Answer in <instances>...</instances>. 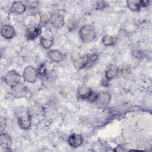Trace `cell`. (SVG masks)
I'll return each mask as SVG.
<instances>
[{
  "instance_id": "6da1fadb",
  "label": "cell",
  "mask_w": 152,
  "mask_h": 152,
  "mask_svg": "<svg viewBox=\"0 0 152 152\" xmlns=\"http://www.w3.org/2000/svg\"><path fill=\"white\" fill-rule=\"evenodd\" d=\"M80 36L84 43H89L93 41L96 37V32L93 26L86 25L83 26L80 30Z\"/></svg>"
},
{
  "instance_id": "7a4b0ae2",
  "label": "cell",
  "mask_w": 152,
  "mask_h": 152,
  "mask_svg": "<svg viewBox=\"0 0 152 152\" xmlns=\"http://www.w3.org/2000/svg\"><path fill=\"white\" fill-rule=\"evenodd\" d=\"M20 80V74L14 70H12L8 72L5 76V81L8 86L12 87L18 84L19 83Z\"/></svg>"
},
{
  "instance_id": "3957f363",
  "label": "cell",
  "mask_w": 152,
  "mask_h": 152,
  "mask_svg": "<svg viewBox=\"0 0 152 152\" xmlns=\"http://www.w3.org/2000/svg\"><path fill=\"white\" fill-rule=\"evenodd\" d=\"M37 77L36 70L31 66H27L23 72L24 80L28 83H33L36 81Z\"/></svg>"
},
{
  "instance_id": "277c9868",
  "label": "cell",
  "mask_w": 152,
  "mask_h": 152,
  "mask_svg": "<svg viewBox=\"0 0 152 152\" xmlns=\"http://www.w3.org/2000/svg\"><path fill=\"white\" fill-rule=\"evenodd\" d=\"M20 126L24 129H28L31 125V116L28 113H24L20 115L18 118Z\"/></svg>"
},
{
  "instance_id": "5b68a950",
  "label": "cell",
  "mask_w": 152,
  "mask_h": 152,
  "mask_svg": "<svg viewBox=\"0 0 152 152\" xmlns=\"http://www.w3.org/2000/svg\"><path fill=\"white\" fill-rule=\"evenodd\" d=\"M110 95L107 92H102L95 98V102L100 106H106L110 102Z\"/></svg>"
},
{
  "instance_id": "8992f818",
  "label": "cell",
  "mask_w": 152,
  "mask_h": 152,
  "mask_svg": "<svg viewBox=\"0 0 152 152\" xmlns=\"http://www.w3.org/2000/svg\"><path fill=\"white\" fill-rule=\"evenodd\" d=\"M40 43L45 48H49L53 44V36L51 33L45 31L40 39Z\"/></svg>"
},
{
  "instance_id": "52a82bcc",
  "label": "cell",
  "mask_w": 152,
  "mask_h": 152,
  "mask_svg": "<svg viewBox=\"0 0 152 152\" xmlns=\"http://www.w3.org/2000/svg\"><path fill=\"white\" fill-rule=\"evenodd\" d=\"M50 21L51 24L56 28L62 27L65 23L64 18L63 16L59 14H54L52 15Z\"/></svg>"
},
{
  "instance_id": "ba28073f",
  "label": "cell",
  "mask_w": 152,
  "mask_h": 152,
  "mask_svg": "<svg viewBox=\"0 0 152 152\" xmlns=\"http://www.w3.org/2000/svg\"><path fill=\"white\" fill-rule=\"evenodd\" d=\"M1 35L7 39L12 38L15 35V30L14 28L10 25H4L1 28Z\"/></svg>"
},
{
  "instance_id": "9c48e42d",
  "label": "cell",
  "mask_w": 152,
  "mask_h": 152,
  "mask_svg": "<svg viewBox=\"0 0 152 152\" xmlns=\"http://www.w3.org/2000/svg\"><path fill=\"white\" fill-rule=\"evenodd\" d=\"M78 95L83 99H87L91 97L92 92L89 87L85 84L80 85L78 88Z\"/></svg>"
},
{
  "instance_id": "30bf717a",
  "label": "cell",
  "mask_w": 152,
  "mask_h": 152,
  "mask_svg": "<svg viewBox=\"0 0 152 152\" xmlns=\"http://www.w3.org/2000/svg\"><path fill=\"white\" fill-rule=\"evenodd\" d=\"M83 142V138L81 135L77 134H73L69 136L68 138V142L69 145L74 148L80 146Z\"/></svg>"
},
{
  "instance_id": "8fae6325",
  "label": "cell",
  "mask_w": 152,
  "mask_h": 152,
  "mask_svg": "<svg viewBox=\"0 0 152 152\" xmlns=\"http://www.w3.org/2000/svg\"><path fill=\"white\" fill-rule=\"evenodd\" d=\"M12 94L15 97H21L25 96L26 93V88L22 84L18 83L16 86L12 87Z\"/></svg>"
},
{
  "instance_id": "7c38bea8",
  "label": "cell",
  "mask_w": 152,
  "mask_h": 152,
  "mask_svg": "<svg viewBox=\"0 0 152 152\" xmlns=\"http://www.w3.org/2000/svg\"><path fill=\"white\" fill-rule=\"evenodd\" d=\"M119 71L118 68L114 65H110L105 71V77L107 80H112L116 76Z\"/></svg>"
},
{
  "instance_id": "4fadbf2b",
  "label": "cell",
  "mask_w": 152,
  "mask_h": 152,
  "mask_svg": "<svg viewBox=\"0 0 152 152\" xmlns=\"http://www.w3.org/2000/svg\"><path fill=\"white\" fill-rule=\"evenodd\" d=\"M88 59H89V56L88 55H84L83 56H80L77 60L73 61L75 67L78 69L83 68L87 65H88Z\"/></svg>"
},
{
  "instance_id": "5bb4252c",
  "label": "cell",
  "mask_w": 152,
  "mask_h": 152,
  "mask_svg": "<svg viewBox=\"0 0 152 152\" xmlns=\"http://www.w3.org/2000/svg\"><path fill=\"white\" fill-rule=\"evenodd\" d=\"M11 144V140L10 136L2 132L0 135V145L1 147L4 149L9 148Z\"/></svg>"
},
{
  "instance_id": "9a60e30c",
  "label": "cell",
  "mask_w": 152,
  "mask_h": 152,
  "mask_svg": "<svg viewBox=\"0 0 152 152\" xmlns=\"http://www.w3.org/2000/svg\"><path fill=\"white\" fill-rule=\"evenodd\" d=\"M41 33V28L38 26L29 27L27 30L26 35L28 39H34Z\"/></svg>"
},
{
  "instance_id": "2e32d148",
  "label": "cell",
  "mask_w": 152,
  "mask_h": 152,
  "mask_svg": "<svg viewBox=\"0 0 152 152\" xmlns=\"http://www.w3.org/2000/svg\"><path fill=\"white\" fill-rule=\"evenodd\" d=\"M11 11L15 14H21L26 10L25 5L20 2H14L11 8Z\"/></svg>"
},
{
  "instance_id": "e0dca14e",
  "label": "cell",
  "mask_w": 152,
  "mask_h": 152,
  "mask_svg": "<svg viewBox=\"0 0 152 152\" xmlns=\"http://www.w3.org/2000/svg\"><path fill=\"white\" fill-rule=\"evenodd\" d=\"M48 55L50 58L54 62H60L63 59L62 53L57 50H50Z\"/></svg>"
},
{
  "instance_id": "ac0fdd59",
  "label": "cell",
  "mask_w": 152,
  "mask_h": 152,
  "mask_svg": "<svg viewBox=\"0 0 152 152\" xmlns=\"http://www.w3.org/2000/svg\"><path fill=\"white\" fill-rule=\"evenodd\" d=\"M127 5L128 8L132 11L139 10L141 7H143L142 1H138V0L128 1Z\"/></svg>"
},
{
  "instance_id": "d6986e66",
  "label": "cell",
  "mask_w": 152,
  "mask_h": 152,
  "mask_svg": "<svg viewBox=\"0 0 152 152\" xmlns=\"http://www.w3.org/2000/svg\"><path fill=\"white\" fill-rule=\"evenodd\" d=\"M116 42V39L109 36V35H106L103 36V39H102V42L103 43L106 45V46H110L112 45L113 44H115Z\"/></svg>"
},
{
  "instance_id": "ffe728a7",
  "label": "cell",
  "mask_w": 152,
  "mask_h": 152,
  "mask_svg": "<svg viewBox=\"0 0 152 152\" xmlns=\"http://www.w3.org/2000/svg\"><path fill=\"white\" fill-rule=\"evenodd\" d=\"M51 17H52V15L50 14L49 13L43 14L40 18V21L42 23H46L47 21H48L50 20Z\"/></svg>"
},
{
  "instance_id": "44dd1931",
  "label": "cell",
  "mask_w": 152,
  "mask_h": 152,
  "mask_svg": "<svg viewBox=\"0 0 152 152\" xmlns=\"http://www.w3.org/2000/svg\"><path fill=\"white\" fill-rule=\"evenodd\" d=\"M46 73V72H50L54 68V64L52 62H46L43 64Z\"/></svg>"
},
{
  "instance_id": "7402d4cb",
  "label": "cell",
  "mask_w": 152,
  "mask_h": 152,
  "mask_svg": "<svg viewBox=\"0 0 152 152\" xmlns=\"http://www.w3.org/2000/svg\"><path fill=\"white\" fill-rule=\"evenodd\" d=\"M6 119L5 118H1V132L5 129L6 126Z\"/></svg>"
},
{
  "instance_id": "603a6c76",
  "label": "cell",
  "mask_w": 152,
  "mask_h": 152,
  "mask_svg": "<svg viewBox=\"0 0 152 152\" xmlns=\"http://www.w3.org/2000/svg\"><path fill=\"white\" fill-rule=\"evenodd\" d=\"M80 57V55L79 54L78 52H74L72 55H71V59L72 60V61H74L75 60H77L78 58Z\"/></svg>"
}]
</instances>
